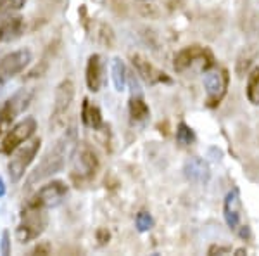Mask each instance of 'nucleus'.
Returning <instances> with one entry per match:
<instances>
[{
  "instance_id": "f257e3e1",
  "label": "nucleus",
  "mask_w": 259,
  "mask_h": 256,
  "mask_svg": "<svg viewBox=\"0 0 259 256\" xmlns=\"http://www.w3.org/2000/svg\"><path fill=\"white\" fill-rule=\"evenodd\" d=\"M76 151H78V132L74 127H69L59 138H57L54 148H50L47 151V154H45L44 159L38 163V166H36L30 173V177L26 178V189L36 186L41 180L50 178L52 175L64 170L66 163L74 156Z\"/></svg>"
},
{
  "instance_id": "f03ea898",
  "label": "nucleus",
  "mask_w": 259,
  "mask_h": 256,
  "mask_svg": "<svg viewBox=\"0 0 259 256\" xmlns=\"http://www.w3.org/2000/svg\"><path fill=\"white\" fill-rule=\"evenodd\" d=\"M47 222L49 220L45 209L24 206L23 213H21V224L16 229V239H18L21 244L35 241V239H38L45 232Z\"/></svg>"
},
{
  "instance_id": "7ed1b4c3",
  "label": "nucleus",
  "mask_w": 259,
  "mask_h": 256,
  "mask_svg": "<svg viewBox=\"0 0 259 256\" xmlns=\"http://www.w3.org/2000/svg\"><path fill=\"white\" fill-rule=\"evenodd\" d=\"M40 148H41V138H33L28 144L19 145V148L14 151V154L11 156L9 165H7L12 184H18L19 180L24 177L28 166H30L33 163V159L36 158Z\"/></svg>"
},
{
  "instance_id": "20e7f679",
  "label": "nucleus",
  "mask_w": 259,
  "mask_h": 256,
  "mask_svg": "<svg viewBox=\"0 0 259 256\" xmlns=\"http://www.w3.org/2000/svg\"><path fill=\"white\" fill-rule=\"evenodd\" d=\"M33 95H35V92L30 89H19L4 102V106L0 107V133L7 132L12 121L18 118L21 113L26 111L33 100Z\"/></svg>"
},
{
  "instance_id": "39448f33",
  "label": "nucleus",
  "mask_w": 259,
  "mask_h": 256,
  "mask_svg": "<svg viewBox=\"0 0 259 256\" xmlns=\"http://www.w3.org/2000/svg\"><path fill=\"white\" fill-rule=\"evenodd\" d=\"M68 194V186L62 180H52V182L41 186L33 197L26 203L28 208L36 209H49L56 208L62 203V199Z\"/></svg>"
},
{
  "instance_id": "423d86ee",
  "label": "nucleus",
  "mask_w": 259,
  "mask_h": 256,
  "mask_svg": "<svg viewBox=\"0 0 259 256\" xmlns=\"http://www.w3.org/2000/svg\"><path fill=\"white\" fill-rule=\"evenodd\" d=\"M195 64H199L200 69L209 71L211 66L214 64V62H212V54L207 49L200 47V45H190V47L180 50L177 56H175L173 68L175 71L182 73V71L194 68Z\"/></svg>"
},
{
  "instance_id": "0eeeda50",
  "label": "nucleus",
  "mask_w": 259,
  "mask_h": 256,
  "mask_svg": "<svg viewBox=\"0 0 259 256\" xmlns=\"http://www.w3.org/2000/svg\"><path fill=\"white\" fill-rule=\"evenodd\" d=\"M35 132H36V120L33 116L21 120L19 123H16L14 127L6 132V135L2 138V144H0V153L12 154L19 145H23L24 142L30 140Z\"/></svg>"
},
{
  "instance_id": "6e6552de",
  "label": "nucleus",
  "mask_w": 259,
  "mask_h": 256,
  "mask_svg": "<svg viewBox=\"0 0 259 256\" xmlns=\"http://www.w3.org/2000/svg\"><path fill=\"white\" fill-rule=\"evenodd\" d=\"M74 99V83L71 80H62L56 89V97H54V109L50 116V125L54 128H59L64 125V118L68 111L73 106Z\"/></svg>"
},
{
  "instance_id": "1a4fd4ad",
  "label": "nucleus",
  "mask_w": 259,
  "mask_h": 256,
  "mask_svg": "<svg viewBox=\"0 0 259 256\" xmlns=\"http://www.w3.org/2000/svg\"><path fill=\"white\" fill-rule=\"evenodd\" d=\"M33 59L30 49H19L9 52L0 59V85H6L14 77L23 73Z\"/></svg>"
},
{
  "instance_id": "9d476101",
  "label": "nucleus",
  "mask_w": 259,
  "mask_h": 256,
  "mask_svg": "<svg viewBox=\"0 0 259 256\" xmlns=\"http://www.w3.org/2000/svg\"><path fill=\"white\" fill-rule=\"evenodd\" d=\"M230 75L225 68L207 71L204 77V89H206V102L209 107H216L223 100L228 89Z\"/></svg>"
},
{
  "instance_id": "9b49d317",
  "label": "nucleus",
  "mask_w": 259,
  "mask_h": 256,
  "mask_svg": "<svg viewBox=\"0 0 259 256\" xmlns=\"http://www.w3.org/2000/svg\"><path fill=\"white\" fill-rule=\"evenodd\" d=\"M99 166H100V161H99L97 153H95L90 145L81 144L80 148H78V156H76V161H74L73 178L80 177V180H92L97 175Z\"/></svg>"
},
{
  "instance_id": "f8f14e48",
  "label": "nucleus",
  "mask_w": 259,
  "mask_h": 256,
  "mask_svg": "<svg viewBox=\"0 0 259 256\" xmlns=\"http://www.w3.org/2000/svg\"><path fill=\"white\" fill-rule=\"evenodd\" d=\"M132 62H133V68H135L137 73H139V77L144 80L145 83H149V85L171 83V78L164 73V71L157 69L156 66L150 64L144 56H140V54H135V56L132 57Z\"/></svg>"
},
{
  "instance_id": "ddd939ff",
  "label": "nucleus",
  "mask_w": 259,
  "mask_h": 256,
  "mask_svg": "<svg viewBox=\"0 0 259 256\" xmlns=\"http://www.w3.org/2000/svg\"><path fill=\"white\" fill-rule=\"evenodd\" d=\"M223 211H225V222L232 230H237L240 225V216H242V201L239 189H232L225 197V204H223Z\"/></svg>"
},
{
  "instance_id": "4468645a",
  "label": "nucleus",
  "mask_w": 259,
  "mask_h": 256,
  "mask_svg": "<svg viewBox=\"0 0 259 256\" xmlns=\"http://www.w3.org/2000/svg\"><path fill=\"white\" fill-rule=\"evenodd\" d=\"M183 173H185L187 180L199 184V186H206L211 178L209 165L202 158H190L183 166Z\"/></svg>"
},
{
  "instance_id": "2eb2a0df",
  "label": "nucleus",
  "mask_w": 259,
  "mask_h": 256,
  "mask_svg": "<svg viewBox=\"0 0 259 256\" xmlns=\"http://www.w3.org/2000/svg\"><path fill=\"white\" fill-rule=\"evenodd\" d=\"M87 85L92 92H99L102 85V57L99 54H92L87 62Z\"/></svg>"
},
{
  "instance_id": "dca6fc26",
  "label": "nucleus",
  "mask_w": 259,
  "mask_h": 256,
  "mask_svg": "<svg viewBox=\"0 0 259 256\" xmlns=\"http://www.w3.org/2000/svg\"><path fill=\"white\" fill-rule=\"evenodd\" d=\"M23 33V18L21 16H6L0 18V42L14 40Z\"/></svg>"
},
{
  "instance_id": "f3484780",
  "label": "nucleus",
  "mask_w": 259,
  "mask_h": 256,
  "mask_svg": "<svg viewBox=\"0 0 259 256\" xmlns=\"http://www.w3.org/2000/svg\"><path fill=\"white\" fill-rule=\"evenodd\" d=\"M81 121L87 127L99 130L102 128V115H100V109L94 104H90L89 99H83V107H81Z\"/></svg>"
},
{
  "instance_id": "a211bd4d",
  "label": "nucleus",
  "mask_w": 259,
  "mask_h": 256,
  "mask_svg": "<svg viewBox=\"0 0 259 256\" xmlns=\"http://www.w3.org/2000/svg\"><path fill=\"white\" fill-rule=\"evenodd\" d=\"M111 73H112V82L118 92H123L126 87V78H128V69L124 66V62L119 57H114L111 62Z\"/></svg>"
},
{
  "instance_id": "6ab92c4d",
  "label": "nucleus",
  "mask_w": 259,
  "mask_h": 256,
  "mask_svg": "<svg viewBox=\"0 0 259 256\" xmlns=\"http://www.w3.org/2000/svg\"><path fill=\"white\" fill-rule=\"evenodd\" d=\"M128 109H130V116H132L135 121H142L149 116V106L145 104L142 94H132Z\"/></svg>"
},
{
  "instance_id": "aec40b11",
  "label": "nucleus",
  "mask_w": 259,
  "mask_h": 256,
  "mask_svg": "<svg viewBox=\"0 0 259 256\" xmlns=\"http://www.w3.org/2000/svg\"><path fill=\"white\" fill-rule=\"evenodd\" d=\"M256 56H257V50L254 47H245L242 50L239 59H237V66H235V71L239 77H244L245 71H247L250 68V64H252V61L256 59Z\"/></svg>"
},
{
  "instance_id": "412c9836",
  "label": "nucleus",
  "mask_w": 259,
  "mask_h": 256,
  "mask_svg": "<svg viewBox=\"0 0 259 256\" xmlns=\"http://www.w3.org/2000/svg\"><path fill=\"white\" fill-rule=\"evenodd\" d=\"M247 99L250 104H259V66L249 73L247 78Z\"/></svg>"
},
{
  "instance_id": "4be33fe9",
  "label": "nucleus",
  "mask_w": 259,
  "mask_h": 256,
  "mask_svg": "<svg viewBox=\"0 0 259 256\" xmlns=\"http://www.w3.org/2000/svg\"><path fill=\"white\" fill-rule=\"evenodd\" d=\"M26 2L28 0H0V18H6V16L23 9Z\"/></svg>"
},
{
  "instance_id": "5701e85b",
  "label": "nucleus",
  "mask_w": 259,
  "mask_h": 256,
  "mask_svg": "<svg viewBox=\"0 0 259 256\" xmlns=\"http://www.w3.org/2000/svg\"><path fill=\"white\" fill-rule=\"evenodd\" d=\"M177 140H178V144H182V145H190L192 142L195 140V135H194V132H192V128L187 123H183V121L177 128Z\"/></svg>"
},
{
  "instance_id": "b1692460",
  "label": "nucleus",
  "mask_w": 259,
  "mask_h": 256,
  "mask_svg": "<svg viewBox=\"0 0 259 256\" xmlns=\"http://www.w3.org/2000/svg\"><path fill=\"white\" fill-rule=\"evenodd\" d=\"M135 224H137V229H139V232H147V230L152 229L154 220H152V216H150V213L140 211L139 215H137V218H135Z\"/></svg>"
},
{
  "instance_id": "393cba45",
  "label": "nucleus",
  "mask_w": 259,
  "mask_h": 256,
  "mask_svg": "<svg viewBox=\"0 0 259 256\" xmlns=\"http://www.w3.org/2000/svg\"><path fill=\"white\" fill-rule=\"evenodd\" d=\"M0 253L4 256L11 254V234L9 230H4L2 232V242H0Z\"/></svg>"
},
{
  "instance_id": "a878e982",
  "label": "nucleus",
  "mask_w": 259,
  "mask_h": 256,
  "mask_svg": "<svg viewBox=\"0 0 259 256\" xmlns=\"http://www.w3.org/2000/svg\"><path fill=\"white\" fill-rule=\"evenodd\" d=\"M50 249H52V247H50L49 242H40V244L36 246L31 253L33 254H50Z\"/></svg>"
},
{
  "instance_id": "bb28decb",
  "label": "nucleus",
  "mask_w": 259,
  "mask_h": 256,
  "mask_svg": "<svg viewBox=\"0 0 259 256\" xmlns=\"http://www.w3.org/2000/svg\"><path fill=\"white\" fill-rule=\"evenodd\" d=\"M230 251H232V247H228V246H211L209 247V251H207V253L209 254H227V253H230Z\"/></svg>"
},
{
  "instance_id": "cd10ccee",
  "label": "nucleus",
  "mask_w": 259,
  "mask_h": 256,
  "mask_svg": "<svg viewBox=\"0 0 259 256\" xmlns=\"http://www.w3.org/2000/svg\"><path fill=\"white\" fill-rule=\"evenodd\" d=\"M99 241H100V244H106L107 241H109V232H107V230H104V229H100L99 230Z\"/></svg>"
},
{
  "instance_id": "c85d7f7f",
  "label": "nucleus",
  "mask_w": 259,
  "mask_h": 256,
  "mask_svg": "<svg viewBox=\"0 0 259 256\" xmlns=\"http://www.w3.org/2000/svg\"><path fill=\"white\" fill-rule=\"evenodd\" d=\"M6 191H7V189H6V182H4V178L0 177V197L6 196Z\"/></svg>"
},
{
  "instance_id": "c756f323",
  "label": "nucleus",
  "mask_w": 259,
  "mask_h": 256,
  "mask_svg": "<svg viewBox=\"0 0 259 256\" xmlns=\"http://www.w3.org/2000/svg\"><path fill=\"white\" fill-rule=\"evenodd\" d=\"M240 236H242V237H249V236H250V232H249V227H247V225H245L244 229L240 230Z\"/></svg>"
},
{
  "instance_id": "7c9ffc66",
  "label": "nucleus",
  "mask_w": 259,
  "mask_h": 256,
  "mask_svg": "<svg viewBox=\"0 0 259 256\" xmlns=\"http://www.w3.org/2000/svg\"><path fill=\"white\" fill-rule=\"evenodd\" d=\"M245 253H247V251H245L244 247H240V249H237V251H235V254H237V256H242V254H245Z\"/></svg>"
}]
</instances>
